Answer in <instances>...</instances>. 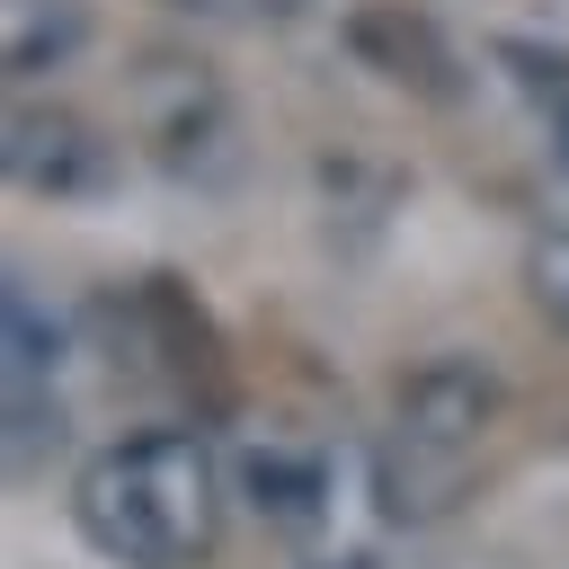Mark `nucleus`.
Instances as JSON below:
<instances>
[{"mask_svg": "<svg viewBox=\"0 0 569 569\" xmlns=\"http://www.w3.org/2000/svg\"><path fill=\"white\" fill-rule=\"evenodd\" d=\"M231 516L222 436L196 418H151L80 453L71 471V533L107 569H204Z\"/></svg>", "mask_w": 569, "mask_h": 569, "instance_id": "obj_1", "label": "nucleus"}, {"mask_svg": "<svg viewBox=\"0 0 569 569\" xmlns=\"http://www.w3.org/2000/svg\"><path fill=\"white\" fill-rule=\"evenodd\" d=\"M507 427H516V400H507V373L471 347H436L418 356L391 400H382V427L365 445V489L391 525H445L480 498V480L498 471L507 453Z\"/></svg>", "mask_w": 569, "mask_h": 569, "instance_id": "obj_2", "label": "nucleus"}, {"mask_svg": "<svg viewBox=\"0 0 569 569\" xmlns=\"http://www.w3.org/2000/svg\"><path fill=\"white\" fill-rule=\"evenodd\" d=\"M124 142L169 187H222L240 169V98L213 53L196 44H133L124 53Z\"/></svg>", "mask_w": 569, "mask_h": 569, "instance_id": "obj_3", "label": "nucleus"}, {"mask_svg": "<svg viewBox=\"0 0 569 569\" xmlns=\"http://www.w3.org/2000/svg\"><path fill=\"white\" fill-rule=\"evenodd\" d=\"M89 329H107V356L124 365L133 356V382H160V391H178V400H213L222 391V329H213V311L196 302V284L187 276H124V284H107L98 302H89Z\"/></svg>", "mask_w": 569, "mask_h": 569, "instance_id": "obj_4", "label": "nucleus"}, {"mask_svg": "<svg viewBox=\"0 0 569 569\" xmlns=\"http://www.w3.org/2000/svg\"><path fill=\"white\" fill-rule=\"evenodd\" d=\"M124 169H133V142H124V124H98L89 107H71V98H36V89H18L9 98V124H0V178L18 187V196H36V204H107L116 187H124Z\"/></svg>", "mask_w": 569, "mask_h": 569, "instance_id": "obj_5", "label": "nucleus"}, {"mask_svg": "<svg viewBox=\"0 0 569 569\" xmlns=\"http://www.w3.org/2000/svg\"><path fill=\"white\" fill-rule=\"evenodd\" d=\"M222 471H231V507H249L284 542H311L338 516V453L302 418H276V409L267 418H240L222 436Z\"/></svg>", "mask_w": 569, "mask_h": 569, "instance_id": "obj_6", "label": "nucleus"}, {"mask_svg": "<svg viewBox=\"0 0 569 569\" xmlns=\"http://www.w3.org/2000/svg\"><path fill=\"white\" fill-rule=\"evenodd\" d=\"M62 365H71V329L18 276L0 293V409H9V471L18 480L44 462V445H62Z\"/></svg>", "mask_w": 569, "mask_h": 569, "instance_id": "obj_7", "label": "nucleus"}, {"mask_svg": "<svg viewBox=\"0 0 569 569\" xmlns=\"http://www.w3.org/2000/svg\"><path fill=\"white\" fill-rule=\"evenodd\" d=\"M338 44H347L356 71H373L400 98H427V107L462 98V44L427 0H347L338 9Z\"/></svg>", "mask_w": 569, "mask_h": 569, "instance_id": "obj_8", "label": "nucleus"}, {"mask_svg": "<svg viewBox=\"0 0 569 569\" xmlns=\"http://www.w3.org/2000/svg\"><path fill=\"white\" fill-rule=\"evenodd\" d=\"M89 36H98L89 0H9V9H0V62H9L18 89L71 71V62L89 53Z\"/></svg>", "mask_w": 569, "mask_h": 569, "instance_id": "obj_9", "label": "nucleus"}, {"mask_svg": "<svg viewBox=\"0 0 569 569\" xmlns=\"http://www.w3.org/2000/svg\"><path fill=\"white\" fill-rule=\"evenodd\" d=\"M489 62H498V80L516 89V107L533 116L551 169L569 178V44H551V36H498Z\"/></svg>", "mask_w": 569, "mask_h": 569, "instance_id": "obj_10", "label": "nucleus"}, {"mask_svg": "<svg viewBox=\"0 0 569 569\" xmlns=\"http://www.w3.org/2000/svg\"><path fill=\"white\" fill-rule=\"evenodd\" d=\"M525 302L542 311V329L569 338V222H551V231L525 240Z\"/></svg>", "mask_w": 569, "mask_h": 569, "instance_id": "obj_11", "label": "nucleus"}, {"mask_svg": "<svg viewBox=\"0 0 569 569\" xmlns=\"http://www.w3.org/2000/svg\"><path fill=\"white\" fill-rule=\"evenodd\" d=\"M222 18H249V27H284V18H302V0H213Z\"/></svg>", "mask_w": 569, "mask_h": 569, "instance_id": "obj_12", "label": "nucleus"}, {"mask_svg": "<svg viewBox=\"0 0 569 569\" xmlns=\"http://www.w3.org/2000/svg\"><path fill=\"white\" fill-rule=\"evenodd\" d=\"M178 9H213V0H178Z\"/></svg>", "mask_w": 569, "mask_h": 569, "instance_id": "obj_13", "label": "nucleus"}]
</instances>
